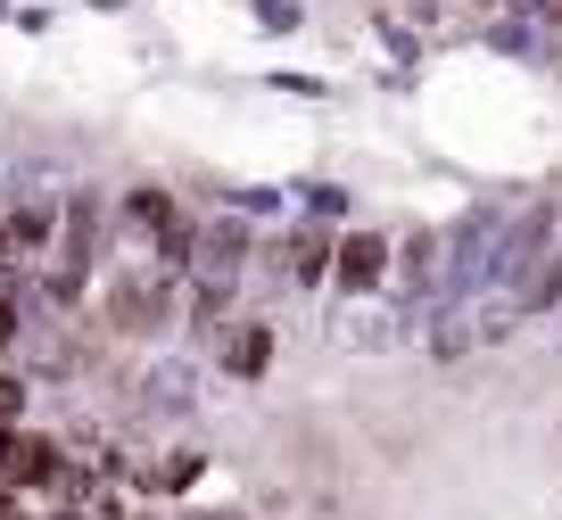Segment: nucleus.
Instances as JSON below:
<instances>
[{
    "mask_svg": "<svg viewBox=\"0 0 562 520\" xmlns=\"http://www.w3.org/2000/svg\"><path fill=\"white\" fill-rule=\"evenodd\" d=\"M100 231H108L100 191H75L67 215H58V248H50V297H58V306H75L83 281L100 273Z\"/></svg>",
    "mask_w": 562,
    "mask_h": 520,
    "instance_id": "1",
    "label": "nucleus"
},
{
    "mask_svg": "<svg viewBox=\"0 0 562 520\" xmlns=\"http://www.w3.org/2000/svg\"><path fill=\"white\" fill-rule=\"evenodd\" d=\"M175 314H182V297H175V273H166V264H124V273L108 281V330H124V339H158Z\"/></svg>",
    "mask_w": 562,
    "mask_h": 520,
    "instance_id": "2",
    "label": "nucleus"
},
{
    "mask_svg": "<svg viewBox=\"0 0 562 520\" xmlns=\"http://www.w3.org/2000/svg\"><path fill=\"white\" fill-rule=\"evenodd\" d=\"M389 281H397V240H389V231H372V224L339 231V264H331V290H339V297H381Z\"/></svg>",
    "mask_w": 562,
    "mask_h": 520,
    "instance_id": "3",
    "label": "nucleus"
},
{
    "mask_svg": "<svg viewBox=\"0 0 562 520\" xmlns=\"http://www.w3.org/2000/svg\"><path fill=\"white\" fill-rule=\"evenodd\" d=\"M67 471H75V454L58 446V438H42V430H9V454H0V479L18 487V496H42V487H67Z\"/></svg>",
    "mask_w": 562,
    "mask_h": 520,
    "instance_id": "4",
    "label": "nucleus"
},
{
    "mask_svg": "<svg viewBox=\"0 0 562 520\" xmlns=\"http://www.w3.org/2000/svg\"><path fill=\"white\" fill-rule=\"evenodd\" d=\"M273 355H281V339H273V323H265V314H240V323L215 339V372H224V381H240V388H257L265 372H273Z\"/></svg>",
    "mask_w": 562,
    "mask_h": 520,
    "instance_id": "5",
    "label": "nucleus"
},
{
    "mask_svg": "<svg viewBox=\"0 0 562 520\" xmlns=\"http://www.w3.org/2000/svg\"><path fill=\"white\" fill-rule=\"evenodd\" d=\"M281 257V273L299 281V290H331V264H339V231L331 224H299L290 240L273 248Z\"/></svg>",
    "mask_w": 562,
    "mask_h": 520,
    "instance_id": "6",
    "label": "nucleus"
},
{
    "mask_svg": "<svg viewBox=\"0 0 562 520\" xmlns=\"http://www.w3.org/2000/svg\"><path fill=\"white\" fill-rule=\"evenodd\" d=\"M124 479H133L140 496H191V487L207 479V454H191V446H166V454H149V463H133Z\"/></svg>",
    "mask_w": 562,
    "mask_h": 520,
    "instance_id": "7",
    "label": "nucleus"
},
{
    "mask_svg": "<svg viewBox=\"0 0 562 520\" xmlns=\"http://www.w3.org/2000/svg\"><path fill=\"white\" fill-rule=\"evenodd\" d=\"M191 273H224V281L248 273V224H240V215H215V224H199V264H191Z\"/></svg>",
    "mask_w": 562,
    "mask_h": 520,
    "instance_id": "8",
    "label": "nucleus"
},
{
    "mask_svg": "<svg viewBox=\"0 0 562 520\" xmlns=\"http://www.w3.org/2000/svg\"><path fill=\"white\" fill-rule=\"evenodd\" d=\"M505 297H513V314H521V323H538V314H554V306H562V240L546 248V257H529V273L513 281Z\"/></svg>",
    "mask_w": 562,
    "mask_h": 520,
    "instance_id": "9",
    "label": "nucleus"
},
{
    "mask_svg": "<svg viewBox=\"0 0 562 520\" xmlns=\"http://www.w3.org/2000/svg\"><path fill=\"white\" fill-rule=\"evenodd\" d=\"M299 207H306V224H339L356 207V191L348 182H299Z\"/></svg>",
    "mask_w": 562,
    "mask_h": 520,
    "instance_id": "10",
    "label": "nucleus"
},
{
    "mask_svg": "<svg viewBox=\"0 0 562 520\" xmlns=\"http://www.w3.org/2000/svg\"><path fill=\"white\" fill-rule=\"evenodd\" d=\"M488 42H496L505 58H538V18H529V9H513V18L488 25Z\"/></svg>",
    "mask_w": 562,
    "mask_h": 520,
    "instance_id": "11",
    "label": "nucleus"
},
{
    "mask_svg": "<svg viewBox=\"0 0 562 520\" xmlns=\"http://www.w3.org/2000/svg\"><path fill=\"white\" fill-rule=\"evenodd\" d=\"M422 339H430V355H439V364H447V355H463V347H480V330H472V314H439V323L422 330Z\"/></svg>",
    "mask_w": 562,
    "mask_h": 520,
    "instance_id": "12",
    "label": "nucleus"
},
{
    "mask_svg": "<svg viewBox=\"0 0 562 520\" xmlns=\"http://www.w3.org/2000/svg\"><path fill=\"white\" fill-rule=\"evenodd\" d=\"M248 18H257L265 34H299V25H306V9H299V0H257Z\"/></svg>",
    "mask_w": 562,
    "mask_h": 520,
    "instance_id": "13",
    "label": "nucleus"
},
{
    "mask_svg": "<svg viewBox=\"0 0 562 520\" xmlns=\"http://www.w3.org/2000/svg\"><path fill=\"white\" fill-rule=\"evenodd\" d=\"M0 430H25V381L0 372Z\"/></svg>",
    "mask_w": 562,
    "mask_h": 520,
    "instance_id": "14",
    "label": "nucleus"
},
{
    "mask_svg": "<svg viewBox=\"0 0 562 520\" xmlns=\"http://www.w3.org/2000/svg\"><path fill=\"white\" fill-rule=\"evenodd\" d=\"M232 207H240V215H273V207H281V191H265V182H248V191H232Z\"/></svg>",
    "mask_w": 562,
    "mask_h": 520,
    "instance_id": "15",
    "label": "nucleus"
},
{
    "mask_svg": "<svg viewBox=\"0 0 562 520\" xmlns=\"http://www.w3.org/2000/svg\"><path fill=\"white\" fill-rule=\"evenodd\" d=\"M18 330H25V306H18V290H0V347H18Z\"/></svg>",
    "mask_w": 562,
    "mask_h": 520,
    "instance_id": "16",
    "label": "nucleus"
},
{
    "mask_svg": "<svg viewBox=\"0 0 562 520\" xmlns=\"http://www.w3.org/2000/svg\"><path fill=\"white\" fill-rule=\"evenodd\" d=\"M372 25H381V42H389V50H397V58H422V42H414V34H405V25H397V18H372Z\"/></svg>",
    "mask_w": 562,
    "mask_h": 520,
    "instance_id": "17",
    "label": "nucleus"
},
{
    "mask_svg": "<svg viewBox=\"0 0 562 520\" xmlns=\"http://www.w3.org/2000/svg\"><path fill=\"white\" fill-rule=\"evenodd\" d=\"M529 18H538V25H554V34H562V0H529Z\"/></svg>",
    "mask_w": 562,
    "mask_h": 520,
    "instance_id": "18",
    "label": "nucleus"
},
{
    "mask_svg": "<svg viewBox=\"0 0 562 520\" xmlns=\"http://www.w3.org/2000/svg\"><path fill=\"white\" fill-rule=\"evenodd\" d=\"M42 520H91V504H58V512H42Z\"/></svg>",
    "mask_w": 562,
    "mask_h": 520,
    "instance_id": "19",
    "label": "nucleus"
},
{
    "mask_svg": "<svg viewBox=\"0 0 562 520\" xmlns=\"http://www.w3.org/2000/svg\"><path fill=\"white\" fill-rule=\"evenodd\" d=\"M405 9H414V18H439V0H405Z\"/></svg>",
    "mask_w": 562,
    "mask_h": 520,
    "instance_id": "20",
    "label": "nucleus"
},
{
    "mask_svg": "<svg viewBox=\"0 0 562 520\" xmlns=\"http://www.w3.org/2000/svg\"><path fill=\"white\" fill-rule=\"evenodd\" d=\"M182 520H248V512H182Z\"/></svg>",
    "mask_w": 562,
    "mask_h": 520,
    "instance_id": "21",
    "label": "nucleus"
},
{
    "mask_svg": "<svg viewBox=\"0 0 562 520\" xmlns=\"http://www.w3.org/2000/svg\"><path fill=\"white\" fill-rule=\"evenodd\" d=\"M480 9H529V0H480Z\"/></svg>",
    "mask_w": 562,
    "mask_h": 520,
    "instance_id": "22",
    "label": "nucleus"
},
{
    "mask_svg": "<svg viewBox=\"0 0 562 520\" xmlns=\"http://www.w3.org/2000/svg\"><path fill=\"white\" fill-rule=\"evenodd\" d=\"M0 520H34V512H25V504H18V512H0Z\"/></svg>",
    "mask_w": 562,
    "mask_h": 520,
    "instance_id": "23",
    "label": "nucleus"
}]
</instances>
